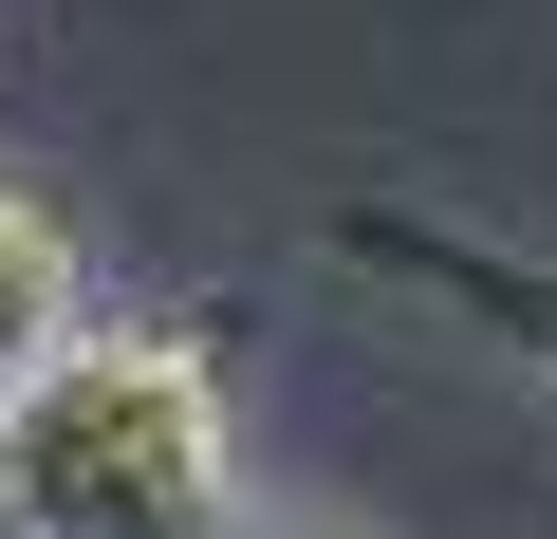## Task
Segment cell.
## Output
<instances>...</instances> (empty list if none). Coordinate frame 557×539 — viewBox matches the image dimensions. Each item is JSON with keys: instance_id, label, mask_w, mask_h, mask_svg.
Returning <instances> with one entry per match:
<instances>
[{"instance_id": "cell-1", "label": "cell", "mask_w": 557, "mask_h": 539, "mask_svg": "<svg viewBox=\"0 0 557 539\" xmlns=\"http://www.w3.org/2000/svg\"><path fill=\"white\" fill-rule=\"evenodd\" d=\"M0 502L38 539H186L242 502V409L205 335L168 317H75L20 391H0Z\"/></svg>"}, {"instance_id": "cell-2", "label": "cell", "mask_w": 557, "mask_h": 539, "mask_svg": "<svg viewBox=\"0 0 557 539\" xmlns=\"http://www.w3.org/2000/svg\"><path fill=\"white\" fill-rule=\"evenodd\" d=\"M317 260H354L372 298H409V317H446V335H483V354H520V372L557 391V260H539V242L354 186V205H317Z\"/></svg>"}, {"instance_id": "cell-3", "label": "cell", "mask_w": 557, "mask_h": 539, "mask_svg": "<svg viewBox=\"0 0 557 539\" xmlns=\"http://www.w3.org/2000/svg\"><path fill=\"white\" fill-rule=\"evenodd\" d=\"M75 317H94V242H75L38 186H0V391H20Z\"/></svg>"}, {"instance_id": "cell-4", "label": "cell", "mask_w": 557, "mask_h": 539, "mask_svg": "<svg viewBox=\"0 0 557 539\" xmlns=\"http://www.w3.org/2000/svg\"><path fill=\"white\" fill-rule=\"evenodd\" d=\"M186 539H354V520H260V502H223V520H186Z\"/></svg>"}, {"instance_id": "cell-5", "label": "cell", "mask_w": 557, "mask_h": 539, "mask_svg": "<svg viewBox=\"0 0 557 539\" xmlns=\"http://www.w3.org/2000/svg\"><path fill=\"white\" fill-rule=\"evenodd\" d=\"M0 539H38V520H20V502H0Z\"/></svg>"}]
</instances>
